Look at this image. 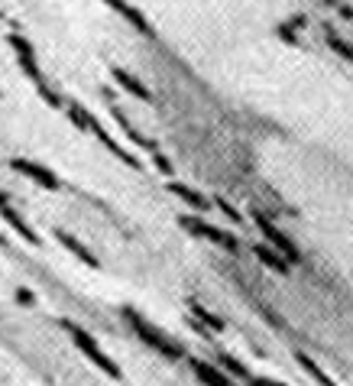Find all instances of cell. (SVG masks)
I'll return each instance as SVG.
<instances>
[{
	"label": "cell",
	"instance_id": "f1b7e54d",
	"mask_svg": "<svg viewBox=\"0 0 353 386\" xmlns=\"http://www.w3.org/2000/svg\"><path fill=\"white\" fill-rule=\"evenodd\" d=\"M7 205H10V195H7V192H0V208H7Z\"/></svg>",
	"mask_w": 353,
	"mask_h": 386
},
{
	"label": "cell",
	"instance_id": "44dd1931",
	"mask_svg": "<svg viewBox=\"0 0 353 386\" xmlns=\"http://www.w3.org/2000/svg\"><path fill=\"white\" fill-rule=\"evenodd\" d=\"M65 114H68V120L78 127V130H84V117H88V110L81 108L78 101H65Z\"/></svg>",
	"mask_w": 353,
	"mask_h": 386
},
{
	"label": "cell",
	"instance_id": "7a4b0ae2",
	"mask_svg": "<svg viewBox=\"0 0 353 386\" xmlns=\"http://www.w3.org/2000/svg\"><path fill=\"white\" fill-rule=\"evenodd\" d=\"M62 328H65L68 335H72L75 347L84 354V357H88V361L94 364V367L101 370L104 377H110V380H124V370H120V364L101 351V345L94 341V335H88V331H84L81 325H75V321H62Z\"/></svg>",
	"mask_w": 353,
	"mask_h": 386
},
{
	"label": "cell",
	"instance_id": "4316f807",
	"mask_svg": "<svg viewBox=\"0 0 353 386\" xmlns=\"http://www.w3.org/2000/svg\"><path fill=\"white\" fill-rule=\"evenodd\" d=\"M250 386H286V383H279V380H266V377H253Z\"/></svg>",
	"mask_w": 353,
	"mask_h": 386
},
{
	"label": "cell",
	"instance_id": "5b68a950",
	"mask_svg": "<svg viewBox=\"0 0 353 386\" xmlns=\"http://www.w3.org/2000/svg\"><path fill=\"white\" fill-rule=\"evenodd\" d=\"M10 169H17L20 176H26L29 182L42 185L46 192H59V188H62V179L55 176L49 166H42V162H33V160H23V156H17V160L10 162Z\"/></svg>",
	"mask_w": 353,
	"mask_h": 386
},
{
	"label": "cell",
	"instance_id": "4fadbf2b",
	"mask_svg": "<svg viewBox=\"0 0 353 386\" xmlns=\"http://www.w3.org/2000/svg\"><path fill=\"white\" fill-rule=\"evenodd\" d=\"M253 253L260 257L262 266H269L272 273H279V276H288V269H292V263L282 257V253L276 250L272 244H253Z\"/></svg>",
	"mask_w": 353,
	"mask_h": 386
},
{
	"label": "cell",
	"instance_id": "9a60e30c",
	"mask_svg": "<svg viewBox=\"0 0 353 386\" xmlns=\"http://www.w3.org/2000/svg\"><path fill=\"white\" fill-rule=\"evenodd\" d=\"M188 311H192V319H198L204 328H208V331H214V335H220V331L227 328V321L220 319V315H214L211 309H204L198 299H188Z\"/></svg>",
	"mask_w": 353,
	"mask_h": 386
},
{
	"label": "cell",
	"instance_id": "f546056e",
	"mask_svg": "<svg viewBox=\"0 0 353 386\" xmlns=\"http://www.w3.org/2000/svg\"><path fill=\"white\" fill-rule=\"evenodd\" d=\"M0 247H4V237H0Z\"/></svg>",
	"mask_w": 353,
	"mask_h": 386
},
{
	"label": "cell",
	"instance_id": "ffe728a7",
	"mask_svg": "<svg viewBox=\"0 0 353 386\" xmlns=\"http://www.w3.org/2000/svg\"><path fill=\"white\" fill-rule=\"evenodd\" d=\"M36 94H39V98H42V101H46V104H49V108L65 110V101H62L59 94L52 91V88H49V84H46V82H36Z\"/></svg>",
	"mask_w": 353,
	"mask_h": 386
},
{
	"label": "cell",
	"instance_id": "5bb4252c",
	"mask_svg": "<svg viewBox=\"0 0 353 386\" xmlns=\"http://www.w3.org/2000/svg\"><path fill=\"white\" fill-rule=\"evenodd\" d=\"M0 214H4V221H7L13 231H17L20 237H23L26 244H33V247H42V240H39V234H36L33 227H29V221L20 214V211H13V205H7V208H0Z\"/></svg>",
	"mask_w": 353,
	"mask_h": 386
},
{
	"label": "cell",
	"instance_id": "3957f363",
	"mask_svg": "<svg viewBox=\"0 0 353 386\" xmlns=\"http://www.w3.org/2000/svg\"><path fill=\"white\" fill-rule=\"evenodd\" d=\"M178 224L185 227L188 234L201 237V240H211V244L224 247V250H230V253L240 250V240H237V237L230 234V231H220V227H214L211 221L198 218V214H182V218H178Z\"/></svg>",
	"mask_w": 353,
	"mask_h": 386
},
{
	"label": "cell",
	"instance_id": "e0dca14e",
	"mask_svg": "<svg viewBox=\"0 0 353 386\" xmlns=\"http://www.w3.org/2000/svg\"><path fill=\"white\" fill-rule=\"evenodd\" d=\"M295 364H298V367H302V370H305V373H308V377H312V380H314V383H318V386H337V383H334V380H331V377H328V373H324V370H321V367H318V364H314V361H312V357H308V354H302V351H295Z\"/></svg>",
	"mask_w": 353,
	"mask_h": 386
},
{
	"label": "cell",
	"instance_id": "8fae6325",
	"mask_svg": "<svg viewBox=\"0 0 353 386\" xmlns=\"http://www.w3.org/2000/svg\"><path fill=\"white\" fill-rule=\"evenodd\" d=\"M55 240H59L62 247H65L68 253H72V257H78V260L84 263V266H91V269H101V260H98V257H94L91 250H88V247L81 244V240H78V237H72L65 231V227H59V231H55Z\"/></svg>",
	"mask_w": 353,
	"mask_h": 386
},
{
	"label": "cell",
	"instance_id": "277c9868",
	"mask_svg": "<svg viewBox=\"0 0 353 386\" xmlns=\"http://www.w3.org/2000/svg\"><path fill=\"white\" fill-rule=\"evenodd\" d=\"M253 221H256V227H260L262 231V237H266V244H272L276 247L279 253H282V257H286L288 263H302V250H298V247H295V240L292 237L286 234V231H279L276 224H272V218L269 214H262V211H253Z\"/></svg>",
	"mask_w": 353,
	"mask_h": 386
},
{
	"label": "cell",
	"instance_id": "6da1fadb",
	"mask_svg": "<svg viewBox=\"0 0 353 386\" xmlns=\"http://www.w3.org/2000/svg\"><path fill=\"white\" fill-rule=\"evenodd\" d=\"M124 319L130 321V328L140 335V341H146V347H149V351L162 354L166 361H182V357H185V347L178 345L175 337H168L162 328H156L149 319H143L136 309H124Z\"/></svg>",
	"mask_w": 353,
	"mask_h": 386
},
{
	"label": "cell",
	"instance_id": "30bf717a",
	"mask_svg": "<svg viewBox=\"0 0 353 386\" xmlns=\"http://www.w3.org/2000/svg\"><path fill=\"white\" fill-rule=\"evenodd\" d=\"M110 114H114V120H117V127L126 134V140L133 143V146H140V150H149V153H159V143L152 140V136H143L140 130H136L133 124H130V117H126L124 110L117 108V104H110Z\"/></svg>",
	"mask_w": 353,
	"mask_h": 386
},
{
	"label": "cell",
	"instance_id": "603a6c76",
	"mask_svg": "<svg viewBox=\"0 0 353 386\" xmlns=\"http://www.w3.org/2000/svg\"><path fill=\"white\" fill-rule=\"evenodd\" d=\"M276 36L286 42V46H298V42H302V39H298V30H292L288 23H279L276 26Z\"/></svg>",
	"mask_w": 353,
	"mask_h": 386
},
{
	"label": "cell",
	"instance_id": "7402d4cb",
	"mask_svg": "<svg viewBox=\"0 0 353 386\" xmlns=\"http://www.w3.org/2000/svg\"><path fill=\"white\" fill-rule=\"evenodd\" d=\"M214 205H218V211L224 214L227 221H234V224H244V218H240V211L234 208L230 202H224V198H214Z\"/></svg>",
	"mask_w": 353,
	"mask_h": 386
},
{
	"label": "cell",
	"instance_id": "83f0119b",
	"mask_svg": "<svg viewBox=\"0 0 353 386\" xmlns=\"http://www.w3.org/2000/svg\"><path fill=\"white\" fill-rule=\"evenodd\" d=\"M340 17H344V20H353V10H350V7H340Z\"/></svg>",
	"mask_w": 353,
	"mask_h": 386
},
{
	"label": "cell",
	"instance_id": "9c48e42d",
	"mask_svg": "<svg viewBox=\"0 0 353 386\" xmlns=\"http://www.w3.org/2000/svg\"><path fill=\"white\" fill-rule=\"evenodd\" d=\"M110 78H114V82L120 84V91H126L130 98H136V101H146V104L152 101V91L146 88L143 82H140V78L133 75V72H126V68L114 65V68H110Z\"/></svg>",
	"mask_w": 353,
	"mask_h": 386
},
{
	"label": "cell",
	"instance_id": "d6986e66",
	"mask_svg": "<svg viewBox=\"0 0 353 386\" xmlns=\"http://www.w3.org/2000/svg\"><path fill=\"white\" fill-rule=\"evenodd\" d=\"M324 42H328L331 49L340 56V59H347L353 65V42H347L340 33H334V30H324Z\"/></svg>",
	"mask_w": 353,
	"mask_h": 386
},
{
	"label": "cell",
	"instance_id": "7c38bea8",
	"mask_svg": "<svg viewBox=\"0 0 353 386\" xmlns=\"http://www.w3.org/2000/svg\"><path fill=\"white\" fill-rule=\"evenodd\" d=\"M192 370H194V377L201 380L204 386H234V377H227L224 370L214 367V364H208V361L192 357Z\"/></svg>",
	"mask_w": 353,
	"mask_h": 386
},
{
	"label": "cell",
	"instance_id": "484cf974",
	"mask_svg": "<svg viewBox=\"0 0 353 386\" xmlns=\"http://www.w3.org/2000/svg\"><path fill=\"white\" fill-rule=\"evenodd\" d=\"M288 26H292V30H305V26H308V17H305V13H295V17L288 20Z\"/></svg>",
	"mask_w": 353,
	"mask_h": 386
},
{
	"label": "cell",
	"instance_id": "52a82bcc",
	"mask_svg": "<svg viewBox=\"0 0 353 386\" xmlns=\"http://www.w3.org/2000/svg\"><path fill=\"white\" fill-rule=\"evenodd\" d=\"M84 134H94V136H98V140L104 143V146H107L110 153H114V156H117L120 162H126V166H130V169H143V162L136 160L133 153H126L124 146H120V143H114V136H110L107 130H104V127H101V120L94 117L91 110H88V117H84Z\"/></svg>",
	"mask_w": 353,
	"mask_h": 386
},
{
	"label": "cell",
	"instance_id": "d4e9b609",
	"mask_svg": "<svg viewBox=\"0 0 353 386\" xmlns=\"http://www.w3.org/2000/svg\"><path fill=\"white\" fill-rule=\"evenodd\" d=\"M13 299H17V302H20V305H26V309H29V305H33V302H36V295H33V292H29V289H26V285H20L17 292H13Z\"/></svg>",
	"mask_w": 353,
	"mask_h": 386
},
{
	"label": "cell",
	"instance_id": "cb8c5ba5",
	"mask_svg": "<svg viewBox=\"0 0 353 386\" xmlns=\"http://www.w3.org/2000/svg\"><path fill=\"white\" fill-rule=\"evenodd\" d=\"M152 166L159 169L162 176H172V172H175V166H172V160H168V156H162V153H152Z\"/></svg>",
	"mask_w": 353,
	"mask_h": 386
},
{
	"label": "cell",
	"instance_id": "8992f818",
	"mask_svg": "<svg viewBox=\"0 0 353 386\" xmlns=\"http://www.w3.org/2000/svg\"><path fill=\"white\" fill-rule=\"evenodd\" d=\"M7 42H10V49L17 52V65L23 68V75L29 78V82H42L39 59H36V49H33V42L26 39V36H20V33L7 36Z\"/></svg>",
	"mask_w": 353,
	"mask_h": 386
},
{
	"label": "cell",
	"instance_id": "ba28073f",
	"mask_svg": "<svg viewBox=\"0 0 353 386\" xmlns=\"http://www.w3.org/2000/svg\"><path fill=\"white\" fill-rule=\"evenodd\" d=\"M101 4H107V7L114 10V13H120V17H124L126 23L133 26L136 33H143L146 39H156V26H152L149 20H146V13H140V10H136L133 4H130V0H101Z\"/></svg>",
	"mask_w": 353,
	"mask_h": 386
},
{
	"label": "cell",
	"instance_id": "ac0fdd59",
	"mask_svg": "<svg viewBox=\"0 0 353 386\" xmlns=\"http://www.w3.org/2000/svg\"><path fill=\"white\" fill-rule=\"evenodd\" d=\"M218 367L224 370L227 377H234V380H244V383H250V380H253V373H250V370H246L244 364L237 361V357H230V354H224V351L218 354Z\"/></svg>",
	"mask_w": 353,
	"mask_h": 386
},
{
	"label": "cell",
	"instance_id": "2e32d148",
	"mask_svg": "<svg viewBox=\"0 0 353 386\" xmlns=\"http://www.w3.org/2000/svg\"><path fill=\"white\" fill-rule=\"evenodd\" d=\"M168 192L172 195H178L185 205H192L194 211H208L211 208V198H204L201 192H194V188H188V185H182V182H168Z\"/></svg>",
	"mask_w": 353,
	"mask_h": 386
}]
</instances>
